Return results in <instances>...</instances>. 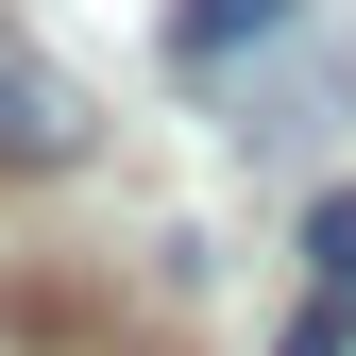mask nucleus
<instances>
[{"label": "nucleus", "mask_w": 356, "mask_h": 356, "mask_svg": "<svg viewBox=\"0 0 356 356\" xmlns=\"http://www.w3.org/2000/svg\"><path fill=\"white\" fill-rule=\"evenodd\" d=\"M68 153H85V85L34 34H0V170H68Z\"/></svg>", "instance_id": "obj_1"}, {"label": "nucleus", "mask_w": 356, "mask_h": 356, "mask_svg": "<svg viewBox=\"0 0 356 356\" xmlns=\"http://www.w3.org/2000/svg\"><path fill=\"white\" fill-rule=\"evenodd\" d=\"M254 34H289V0H187V17H170V51L220 68V51H254Z\"/></svg>", "instance_id": "obj_2"}, {"label": "nucleus", "mask_w": 356, "mask_h": 356, "mask_svg": "<svg viewBox=\"0 0 356 356\" xmlns=\"http://www.w3.org/2000/svg\"><path fill=\"white\" fill-rule=\"evenodd\" d=\"M305 272H323V305H356V187L305 204Z\"/></svg>", "instance_id": "obj_3"}, {"label": "nucleus", "mask_w": 356, "mask_h": 356, "mask_svg": "<svg viewBox=\"0 0 356 356\" xmlns=\"http://www.w3.org/2000/svg\"><path fill=\"white\" fill-rule=\"evenodd\" d=\"M289 356H356V305H305V323H289Z\"/></svg>", "instance_id": "obj_4"}]
</instances>
